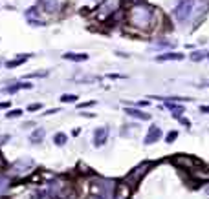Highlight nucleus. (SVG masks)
<instances>
[{"instance_id": "6", "label": "nucleus", "mask_w": 209, "mask_h": 199, "mask_svg": "<svg viewBox=\"0 0 209 199\" xmlns=\"http://www.w3.org/2000/svg\"><path fill=\"white\" fill-rule=\"evenodd\" d=\"M66 59H72V60H84V59H86V55H73V53H68V55H66Z\"/></svg>"}, {"instance_id": "1", "label": "nucleus", "mask_w": 209, "mask_h": 199, "mask_svg": "<svg viewBox=\"0 0 209 199\" xmlns=\"http://www.w3.org/2000/svg\"><path fill=\"white\" fill-rule=\"evenodd\" d=\"M158 11L147 4H136V6H130L128 7V13H127V24L130 29L134 31H140V33H147V31H152L156 22H158Z\"/></svg>"}, {"instance_id": "4", "label": "nucleus", "mask_w": 209, "mask_h": 199, "mask_svg": "<svg viewBox=\"0 0 209 199\" xmlns=\"http://www.w3.org/2000/svg\"><path fill=\"white\" fill-rule=\"evenodd\" d=\"M184 57L182 53H167V55H160L158 60H180Z\"/></svg>"}, {"instance_id": "5", "label": "nucleus", "mask_w": 209, "mask_h": 199, "mask_svg": "<svg viewBox=\"0 0 209 199\" xmlns=\"http://www.w3.org/2000/svg\"><path fill=\"white\" fill-rule=\"evenodd\" d=\"M44 7L50 9V11H57L59 9V4L55 0H44Z\"/></svg>"}, {"instance_id": "3", "label": "nucleus", "mask_w": 209, "mask_h": 199, "mask_svg": "<svg viewBox=\"0 0 209 199\" xmlns=\"http://www.w3.org/2000/svg\"><path fill=\"white\" fill-rule=\"evenodd\" d=\"M191 9H193V0H180L178 2V7L174 9V15H176V19L180 20V22H184L189 17Z\"/></svg>"}, {"instance_id": "2", "label": "nucleus", "mask_w": 209, "mask_h": 199, "mask_svg": "<svg viewBox=\"0 0 209 199\" xmlns=\"http://www.w3.org/2000/svg\"><path fill=\"white\" fill-rule=\"evenodd\" d=\"M119 4H121V0H103L99 6H97V9L94 11V17L97 20H108L118 9H119Z\"/></svg>"}]
</instances>
